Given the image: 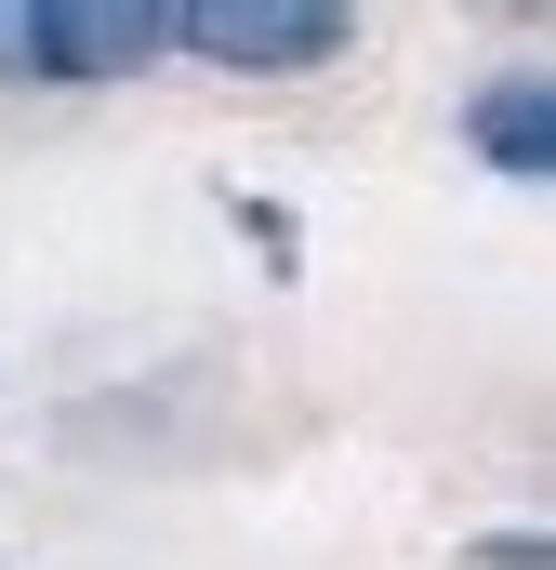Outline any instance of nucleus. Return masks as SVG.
I'll list each match as a JSON object with an SVG mask.
<instances>
[{
    "instance_id": "obj_2",
    "label": "nucleus",
    "mask_w": 556,
    "mask_h": 570,
    "mask_svg": "<svg viewBox=\"0 0 556 570\" xmlns=\"http://www.w3.org/2000/svg\"><path fill=\"white\" fill-rule=\"evenodd\" d=\"M172 53L212 80H318L358 53V0H172Z\"/></svg>"
},
{
    "instance_id": "obj_3",
    "label": "nucleus",
    "mask_w": 556,
    "mask_h": 570,
    "mask_svg": "<svg viewBox=\"0 0 556 570\" xmlns=\"http://www.w3.org/2000/svg\"><path fill=\"white\" fill-rule=\"evenodd\" d=\"M450 134H464L477 173H504V186H556V67H490L450 107Z\"/></svg>"
},
{
    "instance_id": "obj_5",
    "label": "nucleus",
    "mask_w": 556,
    "mask_h": 570,
    "mask_svg": "<svg viewBox=\"0 0 556 570\" xmlns=\"http://www.w3.org/2000/svg\"><path fill=\"white\" fill-rule=\"evenodd\" d=\"M490 27H530V40H556V0H477Z\"/></svg>"
},
{
    "instance_id": "obj_4",
    "label": "nucleus",
    "mask_w": 556,
    "mask_h": 570,
    "mask_svg": "<svg viewBox=\"0 0 556 570\" xmlns=\"http://www.w3.org/2000/svg\"><path fill=\"white\" fill-rule=\"evenodd\" d=\"M464 558H477V570H556V531H477Z\"/></svg>"
},
{
    "instance_id": "obj_1",
    "label": "nucleus",
    "mask_w": 556,
    "mask_h": 570,
    "mask_svg": "<svg viewBox=\"0 0 556 570\" xmlns=\"http://www.w3.org/2000/svg\"><path fill=\"white\" fill-rule=\"evenodd\" d=\"M172 53V0H0V94H93Z\"/></svg>"
}]
</instances>
